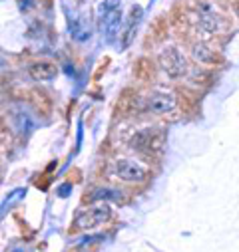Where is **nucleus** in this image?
Segmentation results:
<instances>
[{"mask_svg":"<svg viewBox=\"0 0 239 252\" xmlns=\"http://www.w3.org/2000/svg\"><path fill=\"white\" fill-rule=\"evenodd\" d=\"M190 18L201 38H213L229 30V18L217 0H194Z\"/></svg>","mask_w":239,"mask_h":252,"instance_id":"f257e3e1","label":"nucleus"},{"mask_svg":"<svg viewBox=\"0 0 239 252\" xmlns=\"http://www.w3.org/2000/svg\"><path fill=\"white\" fill-rule=\"evenodd\" d=\"M159 68L171 80L186 78L190 72V62L179 46H167L159 54Z\"/></svg>","mask_w":239,"mask_h":252,"instance_id":"f03ea898","label":"nucleus"},{"mask_svg":"<svg viewBox=\"0 0 239 252\" xmlns=\"http://www.w3.org/2000/svg\"><path fill=\"white\" fill-rule=\"evenodd\" d=\"M112 173L124 183H144L148 179V167L134 159H118L112 165Z\"/></svg>","mask_w":239,"mask_h":252,"instance_id":"7ed1b4c3","label":"nucleus"},{"mask_svg":"<svg viewBox=\"0 0 239 252\" xmlns=\"http://www.w3.org/2000/svg\"><path fill=\"white\" fill-rule=\"evenodd\" d=\"M146 109L152 115H167L177 109V95L171 90H158L152 92L146 99Z\"/></svg>","mask_w":239,"mask_h":252,"instance_id":"20e7f679","label":"nucleus"},{"mask_svg":"<svg viewBox=\"0 0 239 252\" xmlns=\"http://www.w3.org/2000/svg\"><path fill=\"white\" fill-rule=\"evenodd\" d=\"M112 211H110V205H96V207H90V209H84L76 215V226L82 228V230H90V228H96L98 224L106 222L110 219Z\"/></svg>","mask_w":239,"mask_h":252,"instance_id":"39448f33","label":"nucleus"},{"mask_svg":"<svg viewBox=\"0 0 239 252\" xmlns=\"http://www.w3.org/2000/svg\"><path fill=\"white\" fill-rule=\"evenodd\" d=\"M158 133L154 129H142V131H136V135L130 139V145L138 151H144V153H150L154 151L159 143H161V137H156Z\"/></svg>","mask_w":239,"mask_h":252,"instance_id":"423d86ee","label":"nucleus"},{"mask_svg":"<svg viewBox=\"0 0 239 252\" xmlns=\"http://www.w3.org/2000/svg\"><path fill=\"white\" fill-rule=\"evenodd\" d=\"M190 52H192V58L198 62V64H205V66H215L219 64V56L217 52L207 46L205 42H194L190 46Z\"/></svg>","mask_w":239,"mask_h":252,"instance_id":"0eeeda50","label":"nucleus"},{"mask_svg":"<svg viewBox=\"0 0 239 252\" xmlns=\"http://www.w3.org/2000/svg\"><path fill=\"white\" fill-rule=\"evenodd\" d=\"M28 74L34 80H52L56 76V66L52 62H36L28 68Z\"/></svg>","mask_w":239,"mask_h":252,"instance_id":"6e6552de","label":"nucleus"},{"mask_svg":"<svg viewBox=\"0 0 239 252\" xmlns=\"http://www.w3.org/2000/svg\"><path fill=\"white\" fill-rule=\"evenodd\" d=\"M94 201H120L122 199V193L112 191V189H98V191L92 195Z\"/></svg>","mask_w":239,"mask_h":252,"instance_id":"1a4fd4ad","label":"nucleus"}]
</instances>
